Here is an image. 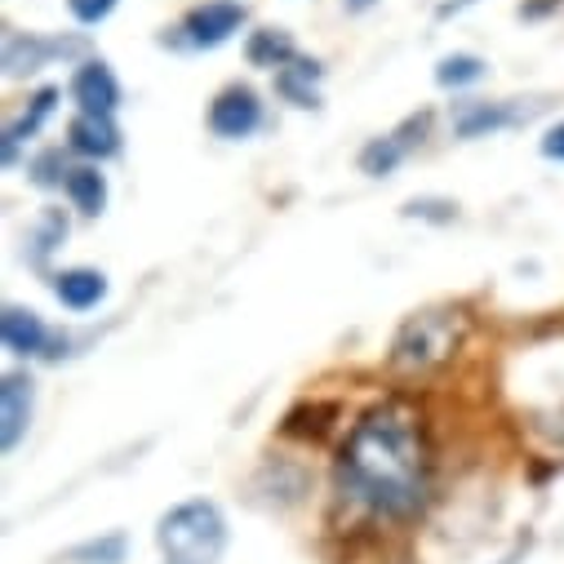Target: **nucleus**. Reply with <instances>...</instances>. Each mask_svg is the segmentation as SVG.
Wrapping results in <instances>:
<instances>
[{
    "label": "nucleus",
    "mask_w": 564,
    "mask_h": 564,
    "mask_svg": "<svg viewBox=\"0 0 564 564\" xmlns=\"http://www.w3.org/2000/svg\"><path fill=\"white\" fill-rule=\"evenodd\" d=\"M338 494L378 520H409L427 507L432 449L413 404L382 400L356 417L338 454Z\"/></svg>",
    "instance_id": "1"
},
{
    "label": "nucleus",
    "mask_w": 564,
    "mask_h": 564,
    "mask_svg": "<svg viewBox=\"0 0 564 564\" xmlns=\"http://www.w3.org/2000/svg\"><path fill=\"white\" fill-rule=\"evenodd\" d=\"M467 338V316L458 307H422L413 312L391 338V369L395 373H432L454 360Z\"/></svg>",
    "instance_id": "2"
},
{
    "label": "nucleus",
    "mask_w": 564,
    "mask_h": 564,
    "mask_svg": "<svg viewBox=\"0 0 564 564\" xmlns=\"http://www.w3.org/2000/svg\"><path fill=\"white\" fill-rule=\"evenodd\" d=\"M156 546L170 564H218L227 551V520L218 502L187 498L170 507L156 524Z\"/></svg>",
    "instance_id": "3"
},
{
    "label": "nucleus",
    "mask_w": 564,
    "mask_h": 564,
    "mask_svg": "<svg viewBox=\"0 0 564 564\" xmlns=\"http://www.w3.org/2000/svg\"><path fill=\"white\" fill-rule=\"evenodd\" d=\"M85 50H89L85 36L63 41V36L10 32V36H6V76H10V80H23V76H36L41 67H50V63H58V58H80Z\"/></svg>",
    "instance_id": "4"
},
{
    "label": "nucleus",
    "mask_w": 564,
    "mask_h": 564,
    "mask_svg": "<svg viewBox=\"0 0 564 564\" xmlns=\"http://www.w3.org/2000/svg\"><path fill=\"white\" fill-rule=\"evenodd\" d=\"M245 6L240 0H200V6H192L187 14H183V41L192 45V50H218V45H227L240 28H245Z\"/></svg>",
    "instance_id": "5"
},
{
    "label": "nucleus",
    "mask_w": 564,
    "mask_h": 564,
    "mask_svg": "<svg viewBox=\"0 0 564 564\" xmlns=\"http://www.w3.org/2000/svg\"><path fill=\"white\" fill-rule=\"evenodd\" d=\"M262 124V98L249 85H227L214 102H209V133L223 143H240V138L258 133Z\"/></svg>",
    "instance_id": "6"
},
{
    "label": "nucleus",
    "mask_w": 564,
    "mask_h": 564,
    "mask_svg": "<svg viewBox=\"0 0 564 564\" xmlns=\"http://www.w3.org/2000/svg\"><path fill=\"white\" fill-rule=\"evenodd\" d=\"M120 98H124V89H120V76L111 72L107 58H85L76 67V76H72V102H76V111H85V116H116L120 111Z\"/></svg>",
    "instance_id": "7"
},
{
    "label": "nucleus",
    "mask_w": 564,
    "mask_h": 564,
    "mask_svg": "<svg viewBox=\"0 0 564 564\" xmlns=\"http://www.w3.org/2000/svg\"><path fill=\"white\" fill-rule=\"evenodd\" d=\"M32 409H36V382L28 373H6L0 382V449L14 454L19 441L32 427Z\"/></svg>",
    "instance_id": "8"
},
{
    "label": "nucleus",
    "mask_w": 564,
    "mask_h": 564,
    "mask_svg": "<svg viewBox=\"0 0 564 564\" xmlns=\"http://www.w3.org/2000/svg\"><path fill=\"white\" fill-rule=\"evenodd\" d=\"M0 343H6V351H10V356H23V360L54 356V351H50V343H54L50 325L41 321V312L19 307V303H10V307H6V316H0Z\"/></svg>",
    "instance_id": "9"
},
{
    "label": "nucleus",
    "mask_w": 564,
    "mask_h": 564,
    "mask_svg": "<svg viewBox=\"0 0 564 564\" xmlns=\"http://www.w3.org/2000/svg\"><path fill=\"white\" fill-rule=\"evenodd\" d=\"M67 152L85 156L89 165L120 156V124H116V116H85V111H76L72 124H67Z\"/></svg>",
    "instance_id": "10"
},
{
    "label": "nucleus",
    "mask_w": 564,
    "mask_h": 564,
    "mask_svg": "<svg viewBox=\"0 0 564 564\" xmlns=\"http://www.w3.org/2000/svg\"><path fill=\"white\" fill-rule=\"evenodd\" d=\"M54 299L67 312H94L107 299V275L98 267H63L54 275Z\"/></svg>",
    "instance_id": "11"
},
{
    "label": "nucleus",
    "mask_w": 564,
    "mask_h": 564,
    "mask_svg": "<svg viewBox=\"0 0 564 564\" xmlns=\"http://www.w3.org/2000/svg\"><path fill=\"white\" fill-rule=\"evenodd\" d=\"M520 120V111L511 107V102H458L454 107V133L463 138V143H476V138H489V133H498V129H507V124H516Z\"/></svg>",
    "instance_id": "12"
},
{
    "label": "nucleus",
    "mask_w": 564,
    "mask_h": 564,
    "mask_svg": "<svg viewBox=\"0 0 564 564\" xmlns=\"http://www.w3.org/2000/svg\"><path fill=\"white\" fill-rule=\"evenodd\" d=\"M321 80H325V67H321V63H312V58H294V63H285V67L275 72V94L285 98L290 107L307 111V107H321V94H316Z\"/></svg>",
    "instance_id": "13"
},
{
    "label": "nucleus",
    "mask_w": 564,
    "mask_h": 564,
    "mask_svg": "<svg viewBox=\"0 0 564 564\" xmlns=\"http://www.w3.org/2000/svg\"><path fill=\"white\" fill-rule=\"evenodd\" d=\"M58 89H41L36 98H32V107L19 116V120H10L6 124V165H19V148L23 143H32V138L45 129V120L54 116V107H58Z\"/></svg>",
    "instance_id": "14"
},
{
    "label": "nucleus",
    "mask_w": 564,
    "mask_h": 564,
    "mask_svg": "<svg viewBox=\"0 0 564 564\" xmlns=\"http://www.w3.org/2000/svg\"><path fill=\"white\" fill-rule=\"evenodd\" d=\"M63 192H67L72 209L85 214V218H98V214L107 209V196H111V192H107V174H102L98 165H72Z\"/></svg>",
    "instance_id": "15"
},
{
    "label": "nucleus",
    "mask_w": 564,
    "mask_h": 564,
    "mask_svg": "<svg viewBox=\"0 0 564 564\" xmlns=\"http://www.w3.org/2000/svg\"><path fill=\"white\" fill-rule=\"evenodd\" d=\"M245 58H249L253 67L280 72L285 63H294V58H299V45H294V36H290V32H280V28H262V32H253V36L245 41Z\"/></svg>",
    "instance_id": "16"
},
{
    "label": "nucleus",
    "mask_w": 564,
    "mask_h": 564,
    "mask_svg": "<svg viewBox=\"0 0 564 564\" xmlns=\"http://www.w3.org/2000/svg\"><path fill=\"white\" fill-rule=\"evenodd\" d=\"M67 240V214L63 209H45L32 227H28V245H23V258L32 262V267H45L54 253H58V245Z\"/></svg>",
    "instance_id": "17"
},
{
    "label": "nucleus",
    "mask_w": 564,
    "mask_h": 564,
    "mask_svg": "<svg viewBox=\"0 0 564 564\" xmlns=\"http://www.w3.org/2000/svg\"><path fill=\"white\" fill-rule=\"evenodd\" d=\"M404 156H409V138H400V133L369 138V143L360 148V174H369V178H387V174L400 170Z\"/></svg>",
    "instance_id": "18"
},
{
    "label": "nucleus",
    "mask_w": 564,
    "mask_h": 564,
    "mask_svg": "<svg viewBox=\"0 0 564 564\" xmlns=\"http://www.w3.org/2000/svg\"><path fill=\"white\" fill-rule=\"evenodd\" d=\"M124 555H129V538H124L120 529H111V533H102V538L76 542L63 560H72V564H124Z\"/></svg>",
    "instance_id": "19"
},
{
    "label": "nucleus",
    "mask_w": 564,
    "mask_h": 564,
    "mask_svg": "<svg viewBox=\"0 0 564 564\" xmlns=\"http://www.w3.org/2000/svg\"><path fill=\"white\" fill-rule=\"evenodd\" d=\"M489 72V63L480 54H445L436 63V85L441 89H467V85H480Z\"/></svg>",
    "instance_id": "20"
},
{
    "label": "nucleus",
    "mask_w": 564,
    "mask_h": 564,
    "mask_svg": "<svg viewBox=\"0 0 564 564\" xmlns=\"http://www.w3.org/2000/svg\"><path fill=\"white\" fill-rule=\"evenodd\" d=\"M28 174H32V183H36V187H63V183H67V174H72V165H67L63 148H50V152H41V156L28 165Z\"/></svg>",
    "instance_id": "21"
},
{
    "label": "nucleus",
    "mask_w": 564,
    "mask_h": 564,
    "mask_svg": "<svg viewBox=\"0 0 564 564\" xmlns=\"http://www.w3.org/2000/svg\"><path fill=\"white\" fill-rule=\"evenodd\" d=\"M116 6H120V0H67V10H72V19H76L80 28L107 23V19L116 14Z\"/></svg>",
    "instance_id": "22"
},
{
    "label": "nucleus",
    "mask_w": 564,
    "mask_h": 564,
    "mask_svg": "<svg viewBox=\"0 0 564 564\" xmlns=\"http://www.w3.org/2000/svg\"><path fill=\"white\" fill-rule=\"evenodd\" d=\"M436 218V223H454L458 218V205L454 200H409L404 205V218Z\"/></svg>",
    "instance_id": "23"
},
{
    "label": "nucleus",
    "mask_w": 564,
    "mask_h": 564,
    "mask_svg": "<svg viewBox=\"0 0 564 564\" xmlns=\"http://www.w3.org/2000/svg\"><path fill=\"white\" fill-rule=\"evenodd\" d=\"M538 152H542L546 161H560V165H564V120H560V124H551V129L542 133V143H538Z\"/></svg>",
    "instance_id": "24"
},
{
    "label": "nucleus",
    "mask_w": 564,
    "mask_h": 564,
    "mask_svg": "<svg viewBox=\"0 0 564 564\" xmlns=\"http://www.w3.org/2000/svg\"><path fill=\"white\" fill-rule=\"evenodd\" d=\"M343 6H347V10H351V14H365V10H369V6H373V0H343Z\"/></svg>",
    "instance_id": "25"
},
{
    "label": "nucleus",
    "mask_w": 564,
    "mask_h": 564,
    "mask_svg": "<svg viewBox=\"0 0 564 564\" xmlns=\"http://www.w3.org/2000/svg\"><path fill=\"white\" fill-rule=\"evenodd\" d=\"M502 564H516V555H507V560H502Z\"/></svg>",
    "instance_id": "26"
}]
</instances>
